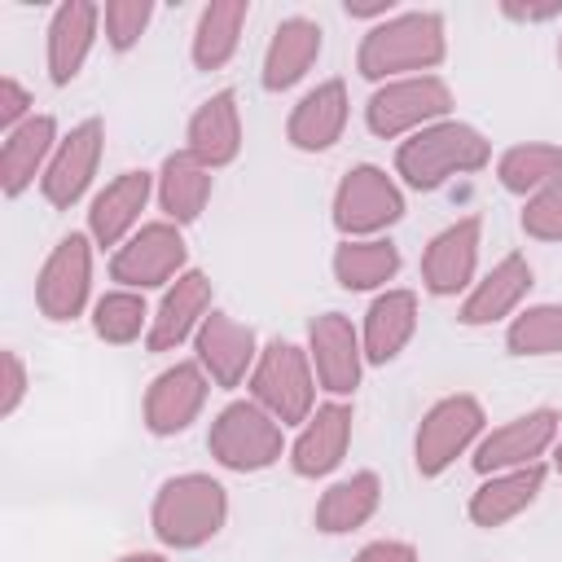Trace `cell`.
<instances>
[{"mask_svg": "<svg viewBox=\"0 0 562 562\" xmlns=\"http://www.w3.org/2000/svg\"><path fill=\"white\" fill-rule=\"evenodd\" d=\"M448 53L443 40V18L430 9H413V13H395L386 22H378L356 53V70L364 79H386L400 70H430L439 66Z\"/></svg>", "mask_w": 562, "mask_h": 562, "instance_id": "cell-1", "label": "cell"}, {"mask_svg": "<svg viewBox=\"0 0 562 562\" xmlns=\"http://www.w3.org/2000/svg\"><path fill=\"white\" fill-rule=\"evenodd\" d=\"M487 158H492V145L483 140L479 127L443 119V123H430V127L413 132L408 140H400L395 171L413 189H439L443 180H452L461 171H483Z\"/></svg>", "mask_w": 562, "mask_h": 562, "instance_id": "cell-2", "label": "cell"}, {"mask_svg": "<svg viewBox=\"0 0 562 562\" xmlns=\"http://www.w3.org/2000/svg\"><path fill=\"white\" fill-rule=\"evenodd\" d=\"M228 518V492L211 474H176L158 487L149 522L167 549H198L206 544Z\"/></svg>", "mask_w": 562, "mask_h": 562, "instance_id": "cell-3", "label": "cell"}, {"mask_svg": "<svg viewBox=\"0 0 562 562\" xmlns=\"http://www.w3.org/2000/svg\"><path fill=\"white\" fill-rule=\"evenodd\" d=\"M250 400L268 408L281 426H299L312 417L316 404V378H312V356L294 342L272 338L250 373Z\"/></svg>", "mask_w": 562, "mask_h": 562, "instance_id": "cell-4", "label": "cell"}, {"mask_svg": "<svg viewBox=\"0 0 562 562\" xmlns=\"http://www.w3.org/2000/svg\"><path fill=\"white\" fill-rule=\"evenodd\" d=\"M206 448L224 470H237V474L268 470L281 457V422L255 400H233L211 422Z\"/></svg>", "mask_w": 562, "mask_h": 562, "instance_id": "cell-5", "label": "cell"}, {"mask_svg": "<svg viewBox=\"0 0 562 562\" xmlns=\"http://www.w3.org/2000/svg\"><path fill=\"white\" fill-rule=\"evenodd\" d=\"M452 110V88L439 75H404L382 83L369 105H364V123L373 136H413L430 123H443V114Z\"/></svg>", "mask_w": 562, "mask_h": 562, "instance_id": "cell-6", "label": "cell"}, {"mask_svg": "<svg viewBox=\"0 0 562 562\" xmlns=\"http://www.w3.org/2000/svg\"><path fill=\"white\" fill-rule=\"evenodd\" d=\"M189 259V246L180 237V224L171 220H154V224H140L110 259V277L123 285V290H154V285H171Z\"/></svg>", "mask_w": 562, "mask_h": 562, "instance_id": "cell-7", "label": "cell"}, {"mask_svg": "<svg viewBox=\"0 0 562 562\" xmlns=\"http://www.w3.org/2000/svg\"><path fill=\"white\" fill-rule=\"evenodd\" d=\"M479 435H483V404L474 395H443L439 404L426 408L417 426V439H413L417 474L426 479L443 474Z\"/></svg>", "mask_w": 562, "mask_h": 562, "instance_id": "cell-8", "label": "cell"}, {"mask_svg": "<svg viewBox=\"0 0 562 562\" xmlns=\"http://www.w3.org/2000/svg\"><path fill=\"white\" fill-rule=\"evenodd\" d=\"M400 215H404V198L395 180L373 162L351 167L334 189V224L347 237H373L391 228Z\"/></svg>", "mask_w": 562, "mask_h": 562, "instance_id": "cell-9", "label": "cell"}, {"mask_svg": "<svg viewBox=\"0 0 562 562\" xmlns=\"http://www.w3.org/2000/svg\"><path fill=\"white\" fill-rule=\"evenodd\" d=\"M92 290V237L66 233L35 277V303L48 321H75Z\"/></svg>", "mask_w": 562, "mask_h": 562, "instance_id": "cell-10", "label": "cell"}, {"mask_svg": "<svg viewBox=\"0 0 562 562\" xmlns=\"http://www.w3.org/2000/svg\"><path fill=\"white\" fill-rule=\"evenodd\" d=\"M101 149H105V127H101V119H83V123H75V127L57 140V154L48 158V167H44V176H40V189H44V198H48L57 211H70V206L88 193V184H92V176H97V162H101Z\"/></svg>", "mask_w": 562, "mask_h": 562, "instance_id": "cell-11", "label": "cell"}, {"mask_svg": "<svg viewBox=\"0 0 562 562\" xmlns=\"http://www.w3.org/2000/svg\"><path fill=\"white\" fill-rule=\"evenodd\" d=\"M307 356L316 369V382L329 395H351L360 386V369H364V342L356 334V325L342 312H321L307 325Z\"/></svg>", "mask_w": 562, "mask_h": 562, "instance_id": "cell-12", "label": "cell"}, {"mask_svg": "<svg viewBox=\"0 0 562 562\" xmlns=\"http://www.w3.org/2000/svg\"><path fill=\"white\" fill-rule=\"evenodd\" d=\"M558 408H531L505 426H496L492 435L479 439L474 448V470L479 474H501V470H518V465H536V457H544V448H553L558 439Z\"/></svg>", "mask_w": 562, "mask_h": 562, "instance_id": "cell-13", "label": "cell"}, {"mask_svg": "<svg viewBox=\"0 0 562 562\" xmlns=\"http://www.w3.org/2000/svg\"><path fill=\"white\" fill-rule=\"evenodd\" d=\"M206 369L198 360H180L171 369H162L145 395V426L154 435H180L193 426V417L206 404Z\"/></svg>", "mask_w": 562, "mask_h": 562, "instance_id": "cell-14", "label": "cell"}, {"mask_svg": "<svg viewBox=\"0 0 562 562\" xmlns=\"http://www.w3.org/2000/svg\"><path fill=\"white\" fill-rule=\"evenodd\" d=\"M193 342H198V364L215 386H241L255 373V360H259L255 329L233 321L228 312H211L193 334Z\"/></svg>", "mask_w": 562, "mask_h": 562, "instance_id": "cell-15", "label": "cell"}, {"mask_svg": "<svg viewBox=\"0 0 562 562\" xmlns=\"http://www.w3.org/2000/svg\"><path fill=\"white\" fill-rule=\"evenodd\" d=\"M479 237H483V224L479 215H465L457 224H448L439 237H430L426 255H422V281L430 294L448 299V294H461L470 281H474V268H479Z\"/></svg>", "mask_w": 562, "mask_h": 562, "instance_id": "cell-16", "label": "cell"}, {"mask_svg": "<svg viewBox=\"0 0 562 562\" xmlns=\"http://www.w3.org/2000/svg\"><path fill=\"white\" fill-rule=\"evenodd\" d=\"M211 312H215V307H211V281H206V272H198V268L180 272V277L167 285V294H162V303H158V312H154V321H149V334H145L149 351H171V347H180L189 334L202 329V321H206Z\"/></svg>", "mask_w": 562, "mask_h": 562, "instance_id": "cell-17", "label": "cell"}, {"mask_svg": "<svg viewBox=\"0 0 562 562\" xmlns=\"http://www.w3.org/2000/svg\"><path fill=\"white\" fill-rule=\"evenodd\" d=\"M351 443V408L342 400H329L321 408H312V417L303 422L294 448H290V465L303 479H321L329 470H338V461L347 457Z\"/></svg>", "mask_w": 562, "mask_h": 562, "instance_id": "cell-18", "label": "cell"}, {"mask_svg": "<svg viewBox=\"0 0 562 562\" xmlns=\"http://www.w3.org/2000/svg\"><path fill=\"white\" fill-rule=\"evenodd\" d=\"M149 171H119L88 206V237L97 246H123L132 228L140 224V211L149 202Z\"/></svg>", "mask_w": 562, "mask_h": 562, "instance_id": "cell-19", "label": "cell"}, {"mask_svg": "<svg viewBox=\"0 0 562 562\" xmlns=\"http://www.w3.org/2000/svg\"><path fill=\"white\" fill-rule=\"evenodd\" d=\"M184 149L202 162V167H228L241 149V110H237V92L224 88L215 97H206L193 119H189V136H184Z\"/></svg>", "mask_w": 562, "mask_h": 562, "instance_id": "cell-20", "label": "cell"}, {"mask_svg": "<svg viewBox=\"0 0 562 562\" xmlns=\"http://www.w3.org/2000/svg\"><path fill=\"white\" fill-rule=\"evenodd\" d=\"M347 110H351V101H347V83H342V79L316 83V88L290 110V123H285L290 145L303 149V154L329 149V145L342 136V127H347Z\"/></svg>", "mask_w": 562, "mask_h": 562, "instance_id": "cell-21", "label": "cell"}, {"mask_svg": "<svg viewBox=\"0 0 562 562\" xmlns=\"http://www.w3.org/2000/svg\"><path fill=\"white\" fill-rule=\"evenodd\" d=\"M57 154V123L48 114H31L22 127L4 132L0 145V189L4 198H18Z\"/></svg>", "mask_w": 562, "mask_h": 562, "instance_id": "cell-22", "label": "cell"}, {"mask_svg": "<svg viewBox=\"0 0 562 562\" xmlns=\"http://www.w3.org/2000/svg\"><path fill=\"white\" fill-rule=\"evenodd\" d=\"M97 22H101V9L88 4V0L57 4L53 22H48V79L53 83H70L79 75V66L92 53Z\"/></svg>", "mask_w": 562, "mask_h": 562, "instance_id": "cell-23", "label": "cell"}, {"mask_svg": "<svg viewBox=\"0 0 562 562\" xmlns=\"http://www.w3.org/2000/svg\"><path fill=\"white\" fill-rule=\"evenodd\" d=\"M531 290V263L522 255H505L492 272H483V281H474V290L465 294L457 321L461 325H492L501 316H509Z\"/></svg>", "mask_w": 562, "mask_h": 562, "instance_id": "cell-24", "label": "cell"}, {"mask_svg": "<svg viewBox=\"0 0 562 562\" xmlns=\"http://www.w3.org/2000/svg\"><path fill=\"white\" fill-rule=\"evenodd\" d=\"M413 334H417V294L413 290H386V294H378L369 303V312H364V334H360L364 360L369 364L395 360L408 347Z\"/></svg>", "mask_w": 562, "mask_h": 562, "instance_id": "cell-25", "label": "cell"}, {"mask_svg": "<svg viewBox=\"0 0 562 562\" xmlns=\"http://www.w3.org/2000/svg\"><path fill=\"white\" fill-rule=\"evenodd\" d=\"M316 57H321V26L312 18H285L272 31L268 53H263V88L268 92L294 88L312 70Z\"/></svg>", "mask_w": 562, "mask_h": 562, "instance_id": "cell-26", "label": "cell"}, {"mask_svg": "<svg viewBox=\"0 0 562 562\" xmlns=\"http://www.w3.org/2000/svg\"><path fill=\"white\" fill-rule=\"evenodd\" d=\"M544 487V465H518V470H501V474H487L483 487H474L470 496V518L479 527H501L509 518H518Z\"/></svg>", "mask_w": 562, "mask_h": 562, "instance_id": "cell-27", "label": "cell"}, {"mask_svg": "<svg viewBox=\"0 0 562 562\" xmlns=\"http://www.w3.org/2000/svg\"><path fill=\"white\" fill-rule=\"evenodd\" d=\"M211 202V167H202L189 149L167 154L158 171V206L171 224H193Z\"/></svg>", "mask_w": 562, "mask_h": 562, "instance_id": "cell-28", "label": "cell"}, {"mask_svg": "<svg viewBox=\"0 0 562 562\" xmlns=\"http://www.w3.org/2000/svg\"><path fill=\"white\" fill-rule=\"evenodd\" d=\"M378 501H382V479L373 470H360V474H351V479H342V483L321 492V501H316V531H325V536L356 531V527H364L373 518Z\"/></svg>", "mask_w": 562, "mask_h": 562, "instance_id": "cell-29", "label": "cell"}, {"mask_svg": "<svg viewBox=\"0 0 562 562\" xmlns=\"http://www.w3.org/2000/svg\"><path fill=\"white\" fill-rule=\"evenodd\" d=\"M246 18H250V0H211L193 26V66L220 70L237 53Z\"/></svg>", "mask_w": 562, "mask_h": 562, "instance_id": "cell-30", "label": "cell"}, {"mask_svg": "<svg viewBox=\"0 0 562 562\" xmlns=\"http://www.w3.org/2000/svg\"><path fill=\"white\" fill-rule=\"evenodd\" d=\"M400 272V250L386 237H347L334 250V277L342 290H378Z\"/></svg>", "mask_w": 562, "mask_h": 562, "instance_id": "cell-31", "label": "cell"}, {"mask_svg": "<svg viewBox=\"0 0 562 562\" xmlns=\"http://www.w3.org/2000/svg\"><path fill=\"white\" fill-rule=\"evenodd\" d=\"M496 176L509 193H540L544 184H553L562 176V149L558 145H544V140H527V145H509L496 162Z\"/></svg>", "mask_w": 562, "mask_h": 562, "instance_id": "cell-32", "label": "cell"}, {"mask_svg": "<svg viewBox=\"0 0 562 562\" xmlns=\"http://www.w3.org/2000/svg\"><path fill=\"white\" fill-rule=\"evenodd\" d=\"M149 321L154 316H149V307L136 290H110L92 303V329H97L101 342H114V347L136 342L149 329Z\"/></svg>", "mask_w": 562, "mask_h": 562, "instance_id": "cell-33", "label": "cell"}, {"mask_svg": "<svg viewBox=\"0 0 562 562\" xmlns=\"http://www.w3.org/2000/svg\"><path fill=\"white\" fill-rule=\"evenodd\" d=\"M505 347L514 356H553L562 351V303H540L514 316Z\"/></svg>", "mask_w": 562, "mask_h": 562, "instance_id": "cell-34", "label": "cell"}, {"mask_svg": "<svg viewBox=\"0 0 562 562\" xmlns=\"http://www.w3.org/2000/svg\"><path fill=\"white\" fill-rule=\"evenodd\" d=\"M522 233L536 241H562V176L527 198L522 206Z\"/></svg>", "mask_w": 562, "mask_h": 562, "instance_id": "cell-35", "label": "cell"}, {"mask_svg": "<svg viewBox=\"0 0 562 562\" xmlns=\"http://www.w3.org/2000/svg\"><path fill=\"white\" fill-rule=\"evenodd\" d=\"M101 18H105V40H110V48L127 53V48L140 40V31L149 26L154 4H149V0H110V4L101 9Z\"/></svg>", "mask_w": 562, "mask_h": 562, "instance_id": "cell-36", "label": "cell"}, {"mask_svg": "<svg viewBox=\"0 0 562 562\" xmlns=\"http://www.w3.org/2000/svg\"><path fill=\"white\" fill-rule=\"evenodd\" d=\"M26 119H31V92H26L13 75H4V79H0V127L13 132V127H22Z\"/></svg>", "mask_w": 562, "mask_h": 562, "instance_id": "cell-37", "label": "cell"}, {"mask_svg": "<svg viewBox=\"0 0 562 562\" xmlns=\"http://www.w3.org/2000/svg\"><path fill=\"white\" fill-rule=\"evenodd\" d=\"M26 395V364L18 351H4V395H0V413L9 417Z\"/></svg>", "mask_w": 562, "mask_h": 562, "instance_id": "cell-38", "label": "cell"}, {"mask_svg": "<svg viewBox=\"0 0 562 562\" xmlns=\"http://www.w3.org/2000/svg\"><path fill=\"white\" fill-rule=\"evenodd\" d=\"M351 562H417V549L408 540H373Z\"/></svg>", "mask_w": 562, "mask_h": 562, "instance_id": "cell-39", "label": "cell"}, {"mask_svg": "<svg viewBox=\"0 0 562 562\" xmlns=\"http://www.w3.org/2000/svg\"><path fill=\"white\" fill-rule=\"evenodd\" d=\"M562 13V0L553 4H505V18H518V22H549Z\"/></svg>", "mask_w": 562, "mask_h": 562, "instance_id": "cell-40", "label": "cell"}, {"mask_svg": "<svg viewBox=\"0 0 562 562\" xmlns=\"http://www.w3.org/2000/svg\"><path fill=\"white\" fill-rule=\"evenodd\" d=\"M342 9L351 13V18H391V9H395V0H342Z\"/></svg>", "mask_w": 562, "mask_h": 562, "instance_id": "cell-41", "label": "cell"}, {"mask_svg": "<svg viewBox=\"0 0 562 562\" xmlns=\"http://www.w3.org/2000/svg\"><path fill=\"white\" fill-rule=\"evenodd\" d=\"M114 562H167L162 553H123V558H114Z\"/></svg>", "mask_w": 562, "mask_h": 562, "instance_id": "cell-42", "label": "cell"}, {"mask_svg": "<svg viewBox=\"0 0 562 562\" xmlns=\"http://www.w3.org/2000/svg\"><path fill=\"white\" fill-rule=\"evenodd\" d=\"M553 465H558V479H562V443L553 448Z\"/></svg>", "mask_w": 562, "mask_h": 562, "instance_id": "cell-43", "label": "cell"}, {"mask_svg": "<svg viewBox=\"0 0 562 562\" xmlns=\"http://www.w3.org/2000/svg\"><path fill=\"white\" fill-rule=\"evenodd\" d=\"M558 66H562V35H558Z\"/></svg>", "mask_w": 562, "mask_h": 562, "instance_id": "cell-44", "label": "cell"}]
</instances>
